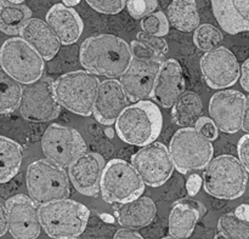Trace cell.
<instances>
[{
  "instance_id": "cell-14",
  "label": "cell",
  "mask_w": 249,
  "mask_h": 239,
  "mask_svg": "<svg viewBox=\"0 0 249 239\" xmlns=\"http://www.w3.org/2000/svg\"><path fill=\"white\" fill-rule=\"evenodd\" d=\"M201 70L206 83L213 89L232 86L241 74L236 56L224 46H219L202 56Z\"/></svg>"
},
{
  "instance_id": "cell-39",
  "label": "cell",
  "mask_w": 249,
  "mask_h": 239,
  "mask_svg": "<svg viewBox=\"0 0 249 239\" xmlns=\"http://www.w3.org/2000/svg\"><path fill=\"white\" fill-rule=\"evenodd\" d=\"M202 185H203V180H202V177L199 176V175L197 174L191 175V176L187 179V182H186V189L189 196L191 197L196 196V194L199 192V189H201Z\"/></svg>"
},
{
  "instance_id": "cell-1",
  "label": "cell",
  "mask_w": 249,
  "mask_h": 239,
  "mask_svg": "<svg viewBox=\"0 0 249 239\" xmlns=\"http://www.w3.org/2000/svg\"><path fill=\"white\" fill-rule=\"evenodd\" d=\"M79 57L88 72L109 79L122 77L133 61L130 45L113 34H97L85 39Z\"/></svg>"
},
{
  "instance_id": "cell-38",
  "label": "cell",
  "mask_w": 249,
  "mask_h": 239,
  "mask_svg": "<svg viewBox=\"0 0 249 239\" xmlns=\"http://www.w3.org/2000/svg\"><path fill=\"white\" fill-rule=\"evenodd\" d=\"M238 159L242 163L245 169L249 172V134L242 136L237 145Z\"/></svg>"
},
{
  "instance_id": "cell-43",
  "label": "cell",
  "mask_w": 249,
  "mask_h": 239,
  "mask_svg": "<svg viewBox=\"0 0 249 239\" xmlns=\"http://www.w3.org/2000/svg\"><path fill=\"white\" fill-rule=\"evenodd\" d=\"M235 215L238 219L243 221H247L249 222V205L248 204H241L240 206H237L235 210Z\"/></svg>"
},
{
  "instance_id": "cell-45",
  "label": "cell",
  "mask_w": 249,
  "mask_h": 239,
  "mask_svg": "<svg viewBox=\"0 0 249 239\" xmlns=\"http://www.w3.org/2000/svg\"><path fill=\"white\" fill-rule=\"evenodd\" d=\"M80 1H82V0H62L63 5H66V6H68V7L75 6V5L79 4Z\"/></svg>"
},
{
  "instance_id": "cell-37",
  "label": "cell",
  "mask_w": 249,
  "mask_h": 239,
  "mask_svg": "<svg viewBox=\"0 0 249 239\" xmlns=\"http://www.w3.org/2000/svg\"><path fill=\"white\" fill-rule=\"evenodd\" d=\"M130 50L133 58H140V60H162V58L158 57L150 48L143 45V44L139 40L131 41Z\"/></svg>"
},
{
  "instance_id": "cell-40",
  "label": "cell",
  "mask_w": 249,
  "mask_h": 239,
  "mask_svg": "<svg viewBox=\"0 0 249 239\" xmlns=\"http://www.w3.org/2000/svg\"><path fill=\"white\" fill-rule=\"evenodd\" d=\"M113 239H143L141 235L135 232V230H129V228H121L116 232Z\"/></svg>"
},
{
  "instance_id": "cell-19",
  "label": "cell",
  "mask_w": 249,
  "mask_h": 239,
  "mask_svg": "<svg viewBox=\"0 0 249 239\" xmlns=\"http://www.w3.org/2000/svg\"><path fill=\"white\" fill-rule=\"evenodd\" d=\"M185 91V78L181 66L174 58L163 61L156 79L152 97L164 108H170Z\"/></svg>"
},
{
  "instance_id": "cell-35",
  "label": "cell",
  "mask_w": 249,
  "mask_h": 239,
  "mask_svg": "<svg viewBox=\"0 0 249 239\" xmlns=\"http://www.w3.org/2000/svg\"><path fill=\"white\" fill-rule=\"evenodd\" d=\"M85 1L100 14L116 15L125 7L128 0H85Z\"/></svg>"
},
{
  "instance_id": "cell-18",
  "label": "cell",
  "mask_w": 249,
  "mask_h": 239,
  "mask_svg": "<svg viewBox=\"0 0 249 239\" xmlns=\"http://www.w3.org/2000/svg\"><path fill=\"white\" fill-rule=\"evenodd\" d=\"M105 160L99 153H84L70 168L68 174L73 186L79 193L88 197L97 196L100 191Z\"/></svg>"
},
{
  "instance_id": "cell-23",
  "label": "cell",
  "mask_w": 249,
  "mask_h": 239,
  "mask_svg": "<svg viewBox=\"0 0 249 239\" xmlns=\"http://www.w3.org/2000/svg\"><path fill=\"white\" fill-rule=\"evenodd\" d=\"M19 35L45 61L53 60L60 50L61 41L51 27L43 19H29L22 28Z\"/></svg>"
},
{
  "instance_id": "cell-20",
  "label": "cell",
  "mask_w": 249,
  "mask_h": 239,
  "mask_svg": "<svg viewBox=\"0 0 249 239\" xmlns=\"http://www.w3.org/2000/svg\"><path fill=\"white\" fill-rule=\"evenodd\" d=\"M46 23L51 27L62 45H71L80 38L84 23L72 7L55 4L46 14Z\"/></svg>"
},
{
  "instance_id": "cell-27",
  "label": "cell",
  "mask_w": 249,
  "mask_h": 239,
  "mask_svg": "<svg viewBox=\"0 0 249 239\" xmlns=\"http://www.w3.org/2000/svg\"><path fill=\"white\" fill-rule=\"evenodd\" d=\"M23 152L14 140L0 135V184L9 182L19 171Z\"/></svg>"
},
{
  "instance_id": "cell-46",
  "label": "cell",
  "mask_w": 249,
  "mask_h": 239,
  "mask_svg": "<svg viewBox=\"0 0 249 239\" xmlns=\"http://www.w3.org/2000/svg\"><path fill=\"white\" fill-rule=\"evenodd\" d=\"M105 134H106L107 136H108L109 138H112L114 136V131H113V129H111V128H108V129H106V130H105Z\"/></svg>"
},
{
  "instance_id": "cell-5",
  "label": "cell",
  "mask_w": 249,
  "mask_h": 239,
  "mask_svg": "<svg viewBox=\"0 0 249 239\" xmlns=\"http://www.w3.org/2000/svg\"><path fill=\"white\" fill-rule=\"evenodd\" d=\"M100 83L92 73L75 70L61 75L53 84V90L61 106L72 113L88 117L94 113Z\"/></svg>"
},
{
  "instance_id": "cell-17",
  "label": "cell",
  "mask_w": 249,
  "mask_h": 239,
  "mask_svg": "<svg viewBox=\"0 0 249 239\" xmlns=\"http://www.w3.org/2000/svg\"><path fill=\"white\" fill-rule=\"evenodd\" d=\"M128 95L124 91L119 80H104L100 83L92 114L99 123L112 125L128 107Z\"/></svg>"
},
{
  "instance_id": "cell-16",
  "label": "cell",
  "mask_w": 249,
  "mask_h": 239,
  "mask_svg": "<svg viewBox=\"0 0 249 239\" xmlns=\"http://www.w3.org/2000/svg\"><path fill=\"white\" fill-rule=\"evenodd\" d=\"M162 60L133 58L130 66L121 77L122 86L131 101H145L153 95L156 79L163 63Z\"/></svg>"
},
{
  "instance_id": "cell-11",
  "label": "cell",
  "mask_w": 249,
  "mask_h": 239,
  "mask_svg": "<svg viewBox=\"0 0 249 239\" xmlns=\"http://www.w3.org/2000/svg\"><path fill=\"white\" fill-rule=\"evenodd\" d=\"M53 84L55 82L46 77L23 87L19 112L24 119L33 123H45L57 118L61 104L56 99Z\"/></svg>"
},
{
  "instance_id": "cell-7",
  "label": "cell",
  "mask_w": 249,
  "mask_h": 239,
  "mask_svg": "<svg viewBox=\"0 0 249 239\" xmlns=\"http://www.w3.org/2000/svg\"><path fill=\"white\" fill-rule=\"evenodd\" d=\"M169 152L174 167L180 174L206 169L213 159L214 147L195 128H181L170 140Z\"/></svg>"
},
{
  "instance_id": "cell-13",
  "label": "cell",
  "mask_w": 249,
  "mask_h": 239,
  "mask_svg": "<svg viewBox=\"0 0 249 239\" xmlns=\"http://www.w3.org/2000/svg\"><path fill=\"white\" fill-rule=\"evenodd\" d=\"M247 97L237 90L218 91L209 101V113L218 130L236 134L242 129Z\"/></svg>"
},
{
  "instance_id": "cell-12",
  "label": "cell",
  "mask_w": 249,
  "mask_h": 239,
  "mask_svg": "<svg viewBox=\"0 0 249 239\" xmlns=\"http://www.w3.org/2000/svg\"><path fill=\"white\" fill-rule=\"evenodd\" d=\"M131 165L145 185L151 187L164 185L170 179L175 168L169 148L160 142L143 146L131 157Z\"/></svg>"
},
{
  "instance_id": "cell-10",
  "label": "cell",
  "mask_w": 249,
  "mask_h": 239,
  "mask_svg": "<svg viewBox=\"0 0 249 239\" xmlns=\"http://www.w3.org/2000/svg\"><path fill=\"white\" fill-rule=\"evenodd\" d=\"M41 150L46 160L63 169L87 153V145L74 129L51 124L41 137Z\"/></svg>"
},
{
  "instance_id": "cell-44",
  "label": "cell",
  "mask_w": 249,
  "mask_h": 239,
  "mask_svg": "<svg viewBox=\"0 0 249 239\" xmlns=\"http://www.w3.org/2000/svg\"><path fill=\"white\" fill-rule=\"evenodd\" d=\"M242 130L249 134V96L247 97V102H246V109H245V116H243Z\"/></svg>"
},
{
  "instance_id": "cell-25",
  "label": "cell",
  "mask_w": 249,
  "mask_h": 239,
  "mask_svg": "<svg viewBox=\"0 0 249 239\" xmlns=\"http://www.w3.org/2000/svg\"><path fill=\"white\" fill-rule=\"evenodd\" d=\"M167 17L169 23L181 32L196 31L199 27L196 0H173L167 9Z\"/></svg>"
},
{
  "instance_id": "cell-21",
  "label": "cell",
  "mask_w": 249,
  "mask_h": 239,
  "mask_svg": "<svg viewBox=\"0 0 249 239\" xmlns=\"http://www.w3.org/2000/svg\"><path fill=\"white\" fill-rule=\"evenodd\" d=\"M212 9L226 33L249 32V0H212Z\"/></svg>"
},
{
  "instance_id": "cell-31",
  "label": "cell",
  "mask_w": 249,
  "mask_h": 239,
  "mask_svg": "<svg viewBox=\"0 0 249 239\" xmlns=\"http://www.w3.org/2000/svg\"><path fill=\"white\" fill-rule=\"evenodd\" d=\"M223 41V34L213 24H201L194 33V43L203 51H212L219 48Z\"/></svg>"
},
{
  "instance_id": "cell-6",
  "label": "cell",
  "mask_w": 249,
  "mask_h": 239,
  "mask_svg": "<svg viewBox=\"0 0 249 239\" xmlns=\"http://www.w3.org/2000/svg\"><path fill=\"white\" fill-rule=\"evenodd\" d=\"M26 184L29 197L39 205L68 199L70 181L62 168L46 159L36 160L26 172Z\"/></svg>"
},
{
  "instance_id": "cell-28",
  "label": "cell",
  "mask_w": 249,
  "mask_h": 239,
  "mask_svg": "<svg viewBox=\"0 0 249 239\" xmlns=\"http://www.w3.org/2000/svg\"><path fill=\"white\" fill-rule=\"evenodd\" d=\"M203 111L202 100L196 92L187 91L182 94L173 106L172 117L175 124L182 128H191V125L197 123L201 118V113Z\"/></svg>"
},
{
  "instance_id": "cell-8",
  "label": "cell",
  "mask_w": 249,
  "mask_h": 239,
  "mask_svg": "<svg viewBox=\"0 0 249 239\" xmlns=\"http://www.w3.org/2000/svg\"><path fill=\"white\" fill-rule=\"evenodd\" d=\"M0 66L19 84L31 85L41 79L44 60L26 40L10 38L0 48Z\"/></svg>"
},
{
  "instance_id": "cell-48",
  "label": "cell",
  "mask_w": 249,
  "mask_h": 239,
  "mask_svg": "<svg viewBox=\"0 0 249 239\" xmlns=\"http://www.w3.org/2000/svg\"><path fill=\"white\" fill-rule=\"evenodd\" d=\"M214 239H228L225 237V236L223 235V233H218V235L215 236V237H214Z\"/></svg>"
},
{
  "instance_id": "cell-15",
  "label": "cell",
  "mask_w": 249,
  "mask_h": 239,
  "mask_svg": "<svg viewBox=\"0 0 249 239\" xmlns=\"http://www.w3.org/2000/svg\"><path fill=\"white\" fill-rule=\"evenodd\" d=\"M9 232L15 239H36L41 231L39 208L24 194H16L5 203Z\"/></svg>"
},
{
  "instance_id": "cell-2",
  "label": "cell",
  "mask_w": 249,
  "mask_h": 239,
  "mask_svg": "<svg viewBox=\"0 0 249 239\" xmlns=\"http://www.w3.org/2000/svg\"><path fill=\"white\" fill-rule=\"evenodd\" d=\"M163 125L160 109L152 101H140L128 106L116 121V131L123 142L147 146L160 136Z\"/></svg>"
},
{
  "instance_id": "cell-26",
  "label": "cell",
  "mask_w": 249,
  "mask_h": 239,
  "mask_svg": "<svg viewBox=\"0 0 249 239\" xmlns=\"http://www.w3.org/2000/svg\"><path fill=\"white\" fill-rule=\"evenodd\" d=\"M32 18V11L27 5L12 4L0 0V32L6 35H17L24 24Z\"/></svg>"
},
{
  "instance_id": "cell-42",
  "label": "cell",
  "mask_w": 249,
  "mask_h": 239,
  "mask_svg": "<svg viewBox=\"0 0 249 239\" xmlns=\"http://www.w3.org/2000/svg\"><path fill=\"white\" fill-rule=\"evenodd\" d=\"M9 231V221H7L6 208L0 203V237Z\"/></svg>"
},
{
  "instance_id": "cell-50",
  "label": "cell",
  "mask_w": 249,
  "mask_h": 239,
  "mask_svg": "<svg viewBox=\"0 0 249 239\" xmlns=\"http://www.w3.org/2000/svg\"><path fill=\"white\" fill-rule=\"evenodd\" d=\"M162 239H177V238H174V237H172V236H169V237H164V238H162Z\"/></svg>"
},
{
  "instance_id": "cell-22",
  "label": "cell",
  "mask_w": 249,
  "mask_h": 239,
  "mask_svg": "<svg viewBox=\"0 0 249 239\" xmlns=\"http://www.w3.org/2000/svg\"><path fill=\"white\" fill-rule=\"evenodd\" d=\"M206 206L195 199H180L173 205L169 215V235L177 239H187L194 232Z\"/></svg>"
},
{
  "instance_id": "cell-32",
  "label": "cell",
  "mask_w": 249,
  "mask_h": 239,
  "mask_svg": "<svg viewBox=\"0 0 249 239\" xmlns=\"http://www.w3.org/2000/svg\"><path fill=\"white\" fill-rule=\"evenodd\" d=\"M142 32L156 36H164L169 33V21L164 12L156 11L141 19Z\"/></svg>"
},
{
  "instance_id": "cell-30",
  "label": "cell",
  "mask_w": 249,
  "mask_h": 239,
  "mask_svg": "<svg viewBox=\"0 0 249 239\" xmlns=\"http://www.w3.org/2000/svg\"><path fill=\"white\" fill-rule=\"evenodd\" d=\"M219 232L228 239H249V222L238 219L235 213H228L218 221Z\"/></svg>"
},
{
  "instance_id": "cell-49",
  "label": "cell",
  "mask_w": 249,
  "mask_h": 239,
  "mask_svg": "<svg viewBox=\"0 0 249 239\" xmlns=\"http://www.w3.org/2000/svg\"><path fill=\"white\" fill-rule=\"evenodd\" d=\"M56 239H78V237H61V238H56Z\"/></svg>"
},
{
  "instance_id": "cell-24",
  "label": "cell",
  "mask_w": 249,
  "mask_h": 239,
  "mask_svg": "<svg viewBox=\"0 0 249 239\" xmlns=\"http://www.w3.org/2000/svg\"><path fill=\"white\" fill-rule=\"evenodd\" d=\"M114 213L119 225L129 230H138L150 225L156 218L157 206L148 197H140L128 203L114 206Z\"/></svg>"
},
{
  "instance_id": "cell-47",
  "label": "cell",
  "mask_w": 249,
  "mask_h": 239,
  "mask_svg": "<svg viewBox=\"0 0 249 239\" xmlns=\"http://www.w3.org/2000/svg\"><path fill=\"white\" fill-rule=\"evenodd\" d=\"M6 1L9 2H12V4H23L26 0H6Z\"/></svg>"
},
{
  "instance_id": "cell-41",
  "label": "cell",
  "mask_w": 249,
  "mask_h": 239,
  "mask_svg": "<svg viewBox=\"0 0 249 239\" xmlns=\"http://www.w3.org/2000/svg\"><path fill=\"white\" fill-rule=\"evenodd\" d=\"M241 85L246 91H249V58L243 62L241 68Z\"/></svg>"
},
{
  "instance_id": "cell-33",
  "label": "cell",
  "mask_w": 249,
  "mask_h": 239,
  "mask_svg": "<svg viewBox=\"0 0 249 239\" xmlns=\"http://www.w3.org/2000/svg\"><path fill=\"white\" fill-rule=\"evenodd\" d=\"M158 7V0H128L126 9L135 19H142L153 14Z\"/></svg>"
},
{
  "instance_id": "cell-36",
  "label": "cell",
  "mask_w": 249,
  "mask_h": 239,
  "mask_svg": "<svg viewBox=\"0 0 249 239\" xmlns=\"http://www.w3.org/2000/svg\"><path fill=\"white\" fill-rule=\"evenodd\" d=\"M195 129L198 131L201 135H203L207 140L214 141L218 138V128L214 124V121L211 118L207 117H201L195 124Z\"/></svg>"
},
{
  "instance_id": "cell-3",
  "label": "cell",
  "mask_w": 249,
  "mask_h": 239,
  "mask_svg": "<svg viewBox=\"0 0 249 239\" xmlns=\"http://www.w3.org/2000/svg\"><path fill=\"white\" fill-rule=\"evenodd\" d=\"M247 182V170L233 155H219L212 159L204 170V189L218 199L240 198L246 192Z\"/></svg>"
},
{
  "instance_id": "cell-9",
  "label": "cell",
  "mask_w": 249,
  "mask_h": 239,
  "mask_svg": "<svg viewBox=\"0 0 249 239\" xmlns=\"http://www.w3.org/2000/svg\"><path fill=\"white\" fill-rule=\"evenodd\" d=\"M100 191L107 203H128L140 198L145 191V182L128 162L112 159L102 172Z\"/></svg>"
},
{
  "instance_id": "cell-29",
  "label": "cell",
  "mask_w": 249,
  "mask_h": 239,
  "mask_svg": "<svg viewBox=\"0 0 249 239\" xmlns=\"http://www.w3.org/2000/svg\"><path fill=\"white\" fill-rule=\"evenodd\" d=\"M22 91L21 84L0 66V114L12 113L19 108Z\"/></svg>"
},
{
  "instance_id": "cell-34",
  "label": "cell",
  "mask_w": 249,
  "mask_h": 239,
  "mask_svg": "<svg viewBox=\"0 0 249 239\" xmlns=\"http://www.w3.org/2000/svg\"><path fill=\"white\" fill-rule=\"evenodd\" d=\"M138 40L141 41L147 48H150L160 58L164 57V55L169 50L167 40L162 36H156L152 34L145 33V32H140V33H138Z\"/></svg>"
},
{
  "instance_id": "cell-4",
  "label": "cell",
  "mask_w": 249,
  "mask_h": 239,
  "mask_svg": "<svg viewBox=\"0 0 249 239\" xmlns=\"http://www.w3.org/2000/svg\"><path fill=\"white\" fill-rule=\"evenodd\" d=\"M89 209L72 199L51 202L39 206L41 228L49 237H79L89 220Z\"/></svg>"
}]
</instances>
